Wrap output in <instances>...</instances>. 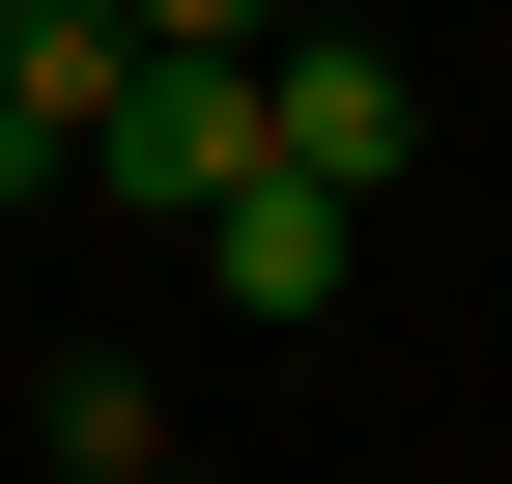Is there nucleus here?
Returning <instances> with one entry per match:
<instances>
[{"label": "nucleus", "mask_w": 512, "mask_h": 484, "mask_svg": "<svg viewBox=\"0 0 512 484\" xmlns=\"http://www.w3.org/2000/svg\"><path fill=\"white\" fill-rule=\"evenodd\" d=\"M171 257H200V314H256V342H313V314L370 285V200H313V171L256 143L228 200H171Z\"/></svg>", "instance_id": "obj_1"}, {"label": "nucleus", "mask_w": 512, "mask_h": 484, "mask_svg": "<svg viewBox=\"0 0 512 484\" xmlns=\"http://www.w3.org/2000/svg\"><path fill=\"white\" fill-rule=\"evenodd\" d=\"M256 143L313 171V200H399V143H427V86H399V29H256Z\"/></svg>", "instance_id": "obj_2"}, {"label": "nucleus", "mask_w": 512, "mask_h": 484, "mask_svg": "<svg viewBox=\"0 0 512 484\" xmlns=\"http://www.w3.org/2000/svg\"><path fill=\"white\" fill-rule=\"evenodd\" d=\"M114 86H143V29H114V0H0V200H86Z\"/></svg>", "instance_id": "obj_3"}, {"label": "nucleus", "mask_w": 512, "mask_h": 484, "mask_svg": "<svg viewBox=\"0 0 512 484\" xmlns=\"http://www.w3.org/2000/svg\"><path fill=\"white\" fill-rule=\"evenodd\" d=\"M228 171H256V57H143V86H114V143H86V200L171 228V200H228Z\"/></svg>", "instance_id": "obj_4"}, {"label": "nucleus", "mask_w": 512, "mask_h": 484, "mask_svg": "<svg viewBox=\"0 0 512 484\" xmlns=\"http://www.w3.org/2000/svg\"><path fill=\"white\" fill-rule=\"evenodd\" d=\"M29 456H57V484H171V399H143V342H57V371H29Z\"/></svg>", "instance_id": "obj_5"}, {"label": "nucleus", "mask_w": 512, "mask_h": 484, "mask_svg": "<svg viewBox=\"0 0 512 484\" xmlns=\"http://www.w3.org/2000/svg\"><path fill=\"white\" fill-rule=\"evenodd\" d=\"M114 29H143V57H256L285 0H114Z\"/></svg>", "instance_id": "obj_6"}]
</instances>
